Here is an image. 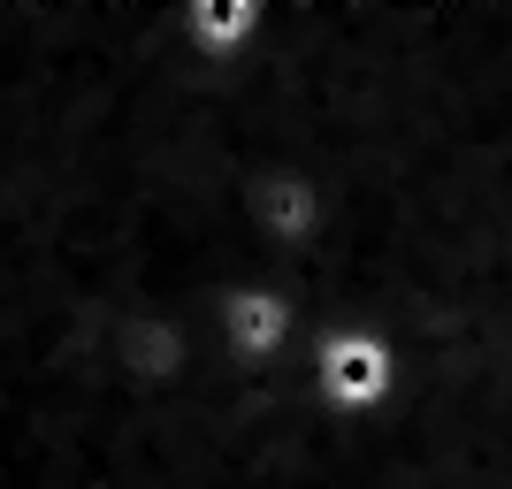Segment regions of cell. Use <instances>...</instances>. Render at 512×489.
I'll return each instance as SVG.
<instances>
[{
    "label": "cell",
    "mask_w": 512,
    "mask_h": 489,
    "mask_svg": "<svg viewBox=\"0 0 512 489\" xmlns=\"http://www.w3.org/2000/svg\"><path fill=\"white\" fill-rule=\"evenodd\" d=\"M306 390L321 398V413L337 421H367L398 398V352H390L383 329H352V321H329L306 352Z\"/></svg>",
    "instance_id": "1"
},
{
    "label": "cell",
    "mask_w": 512,
    "mask_h": 489,
    "mask_svg": "<svg viewBox=\"0 0 512 489\" xmlns=\"http://www.w3.org/2000/svg\"><path fill=\"white\" fill-rule=\"evenodd\" d=\"M214 314H222V352H230L237 375H276L291 360V344H299V298L276 291V283H230V291L214 298Z\"/></svg>",
    "instance_id": "2"
},
{
    "label": "cell",
    "mask_w": 512,
    "mask_h": 489,
    "mask_svg": "<svg viewBox=\"0 0 512 489\" xmlns=\"http://www.w3.org/2000/svg\"><path fill=\"white\" fill-rule=\"evenodd\" d=\"M237 207L253 214L260 245H276V253H291V260H299L306 245H314V230H321V184L299 176V169H245Z\"/></svg>",
    "instance_id": "3"
}]
</instances>
